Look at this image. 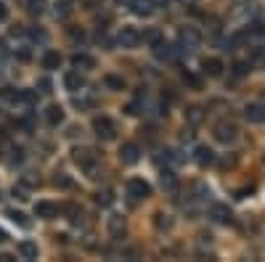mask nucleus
Wrapping results in <instances>:
<instances>
[{"label":"nucleus","instance_id":"obj_1","mask_svg":"<svg viewBox=\"0 0 265 262\" xmlns=\"http://www.w3.org/2000/svg\"><path fill=\"white\" fill-rule=\"evenodd\" d=\"M72 159H74V164H80L82 169H88L90 178H98V175H96V154H93V149L80 146V149L72 151Z\"/></svg>","mask_w":265,"mask_h":262},{"label":"nucleus","instance_id":"obj_2","mask_svg":"<svg viewBox=\"0 0 265 262\" xmlns=\"http://www.w3.org/2000/svg\"><path fill=\"white\" fill-rule=\"evenodd\" d=\"M128 196L132 202H141V199H149L151 196V186L141 178H130L128 180Z\"/></svg>","mask_w":265,"mask_h":262},{"label":"nucleus","instance_id":"obj_3","mask_svg":"<svg viewBox=\"0 0 265 262\" xmlns=\"http://www.w3.org/2000/svg\"><path fill=\"white\" fill-rule=\"evenodd\" d=\"M93 130H96V135L101 138V141H114V133H117L114 122L109 117H96L93 119Z\"/></svg>","mask_w":265,"mask_h":262},{"label":"nucleus","instance_id":"obj_4","mask_svg":"<svg viewBox=\"0 0 265 262\" xmlns=\"http://www.w3.org/2000/svg\"><path fill=\"white\" fill-rule=\"evenodd\" d=\"M178 43H181V48H197L201 43V35L197 32L194 27H181V32H178Z\"/></svg>","mask_w":265,"mask_h":262},{"label":"nucleus","instance_id":"obj_5","mask_svg":"<svg viewBox=\"0 0 265 262\" xmlns=\"http://www.w3.org/2000/svg\"><path fill=\"white\" fill-rule=\"evenodd\" d=\"M117 43H120L122 48H135V45L141 43V32H138L135 27H122L120 35H117Z\"/></svg>","mask_w":265,"mask_h":262},{"label":"nucleus","instance_id":"obj_6","mask_svg":"<svg viewBox=\"0 0 265 262\" xmlns=\"http://www.w3.org/2000/svg\"><path fill=\"white\" fill-rule=\"evenodd\" d=\"M215 141L233 143V141H236V127L228 125V122H217V125H215Z\"/></svg>","mask_w":265,"mask_h":262},{"label":"nucleus","instance_id":"obj_7","mask_svg":"<svg viewBox=\"0 0 265 262\" xmlns=\"http://www.w3.org/2000/svg\"><path fill=\"white\" fill-rule=\"evenodd\" d=\"M120 159H122V164H135V161L141 159V149H138L135 143H122L120 146Z\"/></svg>","mask_w":265,"mask_h":262},{"label":"nucleus","instance_id":"obj_8","mask_svg":"<svg viewBox=\"0 0 265 262\" xmlns=\"http://www.w3.org/2000/svg\"><path fill=\"white\" fill-rule=\"evenodd\" d=\"M244 117L255 125H263L265 122V104H247L244 106Z\"/></svg>","mask_w":265,"mask_h":262},{"label":"nucleus","instance_id":"obj_9","mask_svg":"<svg viewBox=\"0 0 265 262\" xmlns=\"http://www.w3.org/2000/svg\"><path fill=\"white\" fill-rule=\"evenodd\" d=\"M194 161H197V164H201V167L212 164V161H215L212 149H209V146H197V149H194Z\"/></svg>","mask_w":265,"mask_h":262},{"label":"nucleus","instance_id":"obj_10","mask_svg":"<svg viewBox=\"0 0 265 262\" xmlns=\"http://www.w3.org/2000/svg\"><path fill=\"white\" fill-rule=\"evenodd\" d=\"M35 214H37V217H43V220H53L59 214V207L51 204V202H37L35 204Z\"/></svg>","mask_w":265,"mask_h":262},{"label":"nucleus","instance_id":"obj_11","mask_svg":"<svg viewBox=\"0 0 265 262\" xmlns=\"http://www.w3.org/2000/svg\"><path fill=\"white\" fill-rule=\"evenodd\" d=\"M201 69H204L207 77H220L223 74V61L220 58H204L201 61Z\"/></svg>","mask_w":265,"mask_h":262},{"label":"nucleus","instance_id":"obj_12","mask_svg":"<svg viewBox=\"0 0 265 262\" xmlns=\"http://www.w3.org/2000/svg\"><path fill=\"white\" fill-rule=\"evenodd\" d=\"M64 88L72 90V93H77L80 88H85V77H82L80 72H69V74L64 77Z\"/></svg>","mask_w":265,"mask_h":262},{"label":"nucleus","instance_id":"obj_13","mask_svg":"<svg viewBox=\"0 0 265 262\" xmlns=\"http://www.w3.org/2000/svg\"><path fill=\"white\" fill-rule=\"evenodd\" d=\"M209 217L217 220V222H228V220H231L228 204H212V207H209Z\"/></svg>","mask_w":265,"mask_h":262},{"label":"nucleus","instance_id":"obj_14","mask_svg":"<svg viewBox=\"0 0 265 262\" xmlns=\"http://www.w3.org/2000/svg\"><path fill=\"white\" fill-rule=\"evenodd\" d=\"M40 64H43V69H59L61 66V53H56V51H45L43 53V58H40Z\"/></svg>","mask_w":265,"mask_h":262},{"label":"nucleus","instance_id":"obj_15","mask_svg":"<svg viewBox=\"0 0 265 262\" xmlns=\"http://www.w3.org/2000/svg\"><path fill=\"white\" fill-rule=\"evenodd\" d=\"M45 119H48V125H61V122H64V109H61L59 104H51L48 106V111H45Z\"/></svg>","mask_w":265,"mask_h":262},{"label":"nucleus","instance_id":"obj_16","mask_svg":"<svg viewBox=\"0 0 265 262\" xmlns=\"http://www.w3.org/2000/svg\"><path fill=\"white\" fill-rule=\"evenodd\" d=\"M154 48V56L162 58V61H170V58H175V51H173V45H167L165 40H159L157 45H151Z\"/></svg>","mask_w":265,"mask_h":262},{"label":"nucleus","instance_id":"obj_17","mask_svg":"<svg viewBox=\"0 0 265 262\" xmlns=\"http://www.w3.org/2000/svg\"><path fill=\"white\" fill-rule=\"evenodd\" d=\"M159 183H162V188H165V191H178V175L173 172V169H162Z\"/></svg>","mask_w":265,"mask_h":262},{"label":"nucleus","instance_id":"obj_18","mask_svg":"<svg viewBox=\"0 0 265 262\" xmlns=\"http://www.w3.org/2000/svg\"><path fill=\"white\" fill-rule=\"evenodd\" d=\"M72 66L74 69H93V66H96V58L88 56V53H74V56H72Z\"/></svg>","mask_w":265,"mask_h":262},{"label":"nucleus","instance_id":"obj_19","mask_svg":"<svg viewBox=\"0 0 265 262\" xmlns=\"http://www.w3.org/2000/svg\"><path fill=\"white\" fill-rule=\"evenodd\" d=\"M109 233H112L114 238H120L125 233V220L120 217V214H112V217H109Z\"/></svg>","mask_w":265,"mask_h":262},{"label":"nucleus","instance_id":"obj_20","mask_svg":"<svg viewBox=\"0 0 265 262\" xmlns=\"http://www.w3.org/2000/svg\"><path fill=\"white\" fill-rule=\"evenodd\" d=\"M186 122H189V125H201V122H204V109H201V106H191V109L186 111Z\"/></svg>","mask_w":265,"mask_h":262},{"label":"nucleus","instance_id":"obj_21","mask_svg":"<svg viewBox=\"0 0 265 262\" xmlns=\"http://www.w3.org/2000/svg\"><path fill=\"white\" fill-rule=\"evenodd\" d=\"M19 254H21L24 260H37V244L21 241V244H19Z\"/></svg>","mask_w":265,"mask_h":262},{"label":"nucleus","instance_id":"obj_22","mask_svg":"<svg viewBox=\"0 0 265 262\" xmlns=\"http://www.w3.org/2000/svg\"><path fill=\"white\" fill-rule=\"evenodd\" d=\"M72 0H59V5H56V16L59 19H66V16H72Z\"/></svg>","mask_w":265,"mask_h":262},{"label":"nucleus","instance_id":"obj_23","mask_svg":"<svg viewBox=\"0 0 265 262\" xmlns=\"http://www.w3.org/2000/svg\"><path fill=\"white\" fill-rule=\"evenodd\" d=\"M0 98H3V101H11V104H16V101H21V90L3 88V90H0Z\"/></svg>","mask_w":265,"mask_h":262},{"label":"nucleus","instance_id":"obj_24","mask_svg":"<svg viewBox=\"0 0 265 262\" xmlns=\"http://www.w3.org/2000/svg\"><path fill=\"white\" fill-rule=\"evenodd\" d=\"M104 82H106L112 90H122V88H125V80H122V77H117V74H106Z\"/></svg>","mask_w":265,"mask_h":262},{"label":"nucleus","instance_id":"obj_25","mask_svg":"<svg viewBox=\"0 0 265 262\" xmlns=\"http://www.w3.org/2000/svg\"><path fill=\"white\" fill-rule=\"evenodd\" d=\"M43 5H45V3H43V0H27V11H29V13H32V16H40V13L45 11V8H43Z\"/></svg>","mask_w":265,"mask_h":262},{"label":"nucleus","instance_id":"obj_26","mask_svg":"<svg viewBox=\"0 0 265 262\" xmlns=\"http://www.w3.org/2000/svg\"><path fill=\"white\" fill-rule=\"evenodd\" d=\"M8 217L16 222V225H21V228H29V225H32V222L27 220V214H24V212H8Z\"/></svg>","mask_w":265,"mask_h":262},{"label":"nucleus","instance_id":"obj_27","mask_svg":"<svg viewBox=\"0 0 265 262\" xmlns=\"http://www.w3.org/2000/svg\"><path fill=\"white\" fill-rule=\"evenodd\" d=\"M141 40H146L149 45H157L162 40V32H159V29H149L146 35H141Z\"/></svg>","mask_w":265,"mask_h":262},{"label":"nucleus","instance_id":"obj_28","mask_svg":"<svg viewBox=\"0 0 265 262\" xmlns=\"http://www.w3.org/2000/svg\"><path fill=\"white\" fill-rule=\"evenodd\" d=\"M96 202H98L101 207H112V204H114V194H112V191H104V194H98Z\"/></svg>","mask_w":265,"mask_h":262},{"label":"nucleus","instance_id":"obj_29","mask_svg":"<svg viewBox=\"0 0 265 262\" xmlns=\"http://www.w3.org/2000/svg\"><path fill=\"white\" fill-rule=\"evenodd\" d=\"M74 106H77V109H93V106H96V101H93V98H80V96H74Z\"/></svg>","mask_w":265,"mask_h":262},{"label":"nucleus","instance_id":"obj_30","mask_svg":"<svg viewBox=\"0 0 265 262\" xmlns=\"http://www.w3.org/2000/svg\"><path fill=\"white\" fill-rule=\"evenodd\" d=\"M53 183H56L59 188H72V178H66L64 172H59L56 178H53Z\"/></svg>","mask_w":265,"mask_h":262},{"label":"nucleus","instance_id":"obj_31","mask_svg":"<svg viewBox=\"0 0 265 262\" xmlns=\"http://www.w3.org/2000/svg\"><path fill=\"white\" fill-rule=\"evenodd\" d=\"M27 35L32 37V40H37V43H45V40H48V35H45L43 29H27Z\"/></svg>","mask_w":265,"mask_h":262},{"label":"nucleus","instance_id":"obj_32","mask_svg":"<svg viewBox=\"0 0 265 262\" xmlns=\"http://www.w3.org/2000/svg\"><path fill=\"white\" fill-rule=\"evenodd\" d=\"M249 64H244V61H236V64H233V77H244L249 69H247Z\"/></svg>","mask_w":265,"mask_h":262},{"label":"nucleus","instance_id":"obj_33","mask_svg":"<svg viewBox=\"0 0 265 262\" xmlns=\"http://www.w3.org/2000/svg\"><path fill=\"white\" fill-rule=\"evenodd\" d=\"M132 5H135V8H132V11H135L138 13V16H146V13H151V8H149V3H132Z\"/></svg>","mask_w":265,"mask_h":262},{"label":"nucleus","instance_id":"obj_34","mask_svg":"<svg viewBox=\"0 0 265 262\" xmlns=\"http://www.w3.org/2000/svg\"><path fill=\"white\" fill-rule=\"evenodd\" d=\"M69 37H72L74 43H85V32H82V29H69Z\"/></svg>","mask_w":265,"mask_h":262},{"label":"nucleus","instance_id":"obj_35","mask_svg":"<svg viewBox=\"0 0 265 262\" xmlns=\"http://www.w3.org/2000/svg\"><path fill=\"white\" fill-rule=\"evenodd\" d=\"M183 80L189 82L191 88H199V80H197V77H194V74H183Z\"/></svg>","mask_w":265,"mask_h":262},{"label":"nucleus","instance_id":"obj_36","mask_svg":"<svg viewBox=\"0 0 265 262\" xmlns=\"http://www.w3.org/2000/svg\"><path fill=\"white\" fill-rule=\"evenodd\" d=\"M138 109H141V106H138V101H135V104H128V109H125V111H128V114H132V117H135V114H141Z\"/></svg>","mask_w":265,"mask_h":262},{"label":"nucleus","instance_id":"obj_37","mask_svg":"<svg viewBox=\"0 0 265 262\" xmlns=\"http://www.w3.org/2000/svg\"><path fill=\"white\" fill-rule=\"evenodd\" d=\"M146 3H149V5H151V8H159V5H167V3H170V0H146Z\"/></svg>","mask_w":265,"mask_h":262},{"label":"nucleus","instance_id":"obj_38","mask_svg":"<svg viewBox=\"0 0 265 262\" xmlns=\"http://www.w3.org/2000/svg\"><path fill=\"white\" fill-rule=\"evenodd\" d=\"M5 19H8V8H5V3L0 0V21H5Z\"/></svg>","mask_w":265,"mask_h":262},{"label":"nucleus","instance_id":"obj_39","mask_svg":"<svg viewBox=\"0 0 265 262\" xmlns=\"http://www.w3.org/2000/svg\"><path fill=\"white\" fill-rule=\"evenodd\" d=\"M8 56H11V53H8V48H5V43L0 40V58H8Z\"/></svg>","mask_w":265,"mask_h":262},{"label":"nucleus","instance_id":"obj_40","mask_svg":"<svg viewBox=\"0 0 265 262\" xmlns=\"http://www.w3.org/2000/svg\"><path fill=\"white\" fill-rule=\"evenodd\" d=\"M157 228H170V220H162V214H157Z\"/></svg>","mask_w":265,"mask_h":262},{"label":"nucleus","instance_id":"obj_41","mask_svg":"<svg viewBox=\"0 0 265 262\" xmlns=\"http://www.w3.org/2000/svg\"><path fill=\"white\" fill-rule=\"evenodd\" d=\"M29 56H32V53H29L27 48H21V51H19V58H21V61H27Z\"/></svg>","mask_w":265,"mask_h":262},{"label":"nucleus","instance_id":"obj_42","mask_svg":"<svg viewBox=\"0 0 265 262\" xmlns=\"http://www.w3.org/2000/svg\"><path fill=\"white\" fill-rule=\"evenodd\" d=\"M0 262H13L11 254H0Z\"/></svg>","mask_w":265,"mask_h":262},{"label":"nucleus","instance_id":"obj_43","mask_svg":"<svg viewBox=\"0 0 265 262\" xmlns=\"http://www.w3.org/2000/svg\"><path fill=\"white\" fill-rule=\"evenodd\" d=\"M114 3H120V5H132L135 0H114Z\"/></svg>","mask_w":265,"mask_h":262},{"label":"nucleus","instance_id":"obj_44","mask_svg":"<svg viewBox=\"0 0 265 262\" xmlns=\"http://www.w3.org/2000/svg\"><path fill=\"white\" fill-rule=\"evenodd\" d=\"M5 238H8V236H5V230H0V244H3Z\"/></svg>","mask_w":265,"mask_h":262},{"label":"nucleus","instance_id":"obj_45","mask_svg":"<svg viewBox=\"0 0 265 262\" xmlns=\"http://www.w3.org/2000/svg\"><path fill=\"white\" fill-rule=\"evenodd\" d=\"M263 104H265V101H263Z\"/></svg>","mask_w":265,"mask_h":262}]
</instances>
